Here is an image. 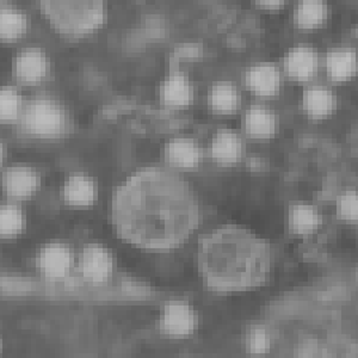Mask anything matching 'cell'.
Masks as SVG:
<instances>
[{
  "mask_svg": "<svg viewBox=\"0 0 358 358\" xmlns=\"http://www.w3.org/2000/svg\"><path fill=\"white\" fill-rule=\"evenodd\" d=\"M111 222L126 244L169 252L185 244L200 224L197 196L177 172L146 167L116 187Z\"/></svg>",
  "mask_w": 358,
  "mask_h": 358,
  "instance_id": "cell-1",
  "label": "cell"
},
{
  "mask_svg": "<svg viewBox=\"0 0 358 358\" xmlns=\"http://www.w3.org/2000/svg\"><path fill=\"white\" fill-rule=\"evenodd\" d=\"M273 268V248L241 226L216 228L201 238L197 268L212 293H246L264 285Z\"/></svg>",
  "mask_w": 358,
  "mask_h": 358,
  "instance_id": "cell-2",
  "label": "cell"
},
{
  "mask_svg": "<svg viewBox=\"0 0 358 358\" xmlns=\"http://www.w3.org/2000/svg\"><path fill=\"white\" fill-rule=\"evenodd\" d=\"M42 13L57 33L83 37L104 20V0H38Z\"/></svg>",
  "mask_w": 358,
  "mask_h": 358,
  "instance_id": "cell-3",
  "label": "cell"
},
{
  "mask_svg": "<svg viewBox=\"0 0 358 358\" xmlns=\"http://www.w3.org/2000/svg\"><path fill=\"white\" fill-rule=\"evenodd\" d=\"M20 127L25 135L33 138H59L66 131L67 118L57 102L49 98H36L25 106Z\"/></svg>",
  "mask_w": 358,
  "mask_h": 358,
  "instance_id": "cell-4",
  "label": "cell"
},
{
  "mask_svg": "<svg viewBox=\"0 0 358 358\" xmlns=\"http://www.w3.org/2000/svg\"><path fill=\"white\" fill-rule=\"evenodd\" d=\"M200 315L185 300L173 299L165 302L158 317V332L169 341H185L199 330Z\"/></svg>",
  "mask_w": 358,
  "mask_h": 358,
  "instance_id": "cell-5",
  "label": "cell"
},
{
  "mask_svg": "<svg viewBox=\"0 0 358 358\" xmlns=\"http://www.w3.org/2000/svg\"><path fill=\"white\" fill-rule=\"evenodd\" d=\"M78 273L87 283L104 285L114 273V257L103 245H85L78 261Z\"/></svg>",
  "mask_w": 358,
  "mask_h": 358,
  "instance_id": "cell-6",
  "label": "cell"
},
{
  "mask_svg": "<svg viewBox=\"0 0 358 358\" xmlns=\"http://www.w3.org/2000/svg\"><path fill=\"white\" fill-rule=\"evenodd\" d=\"M74 253L65 244L52 243L38 251L35 258L37 271L48 281H62L74 268Z\"/></svg>",
  "mask_w": 358,
  "mask_h": 358,
  "instance_id": "cell-7",
  "label": "cell"
},
{
  "mask_svg": "<svg viewBox=\"0 0 358 358\" xmlns=\"http://www.w3.org/2000/svg\"><path fill=\"white\" fill-rule=\"evenodd\" d=\"M285 73L294 82H310L317 69V55L310 45H299L288 50L283 59Z\"/></svg>",
  "mask_w": 358,
  "mask_h": 358,
  "instance_id": "cell-8",
  "label": "cell"
},
{
  "mask_svg": "<svg viewBox=\"0 0 358 358\" xmlns=\"http://www.w3.org/2000/svg\"><path fill=\"white\" fill-rule=\"evenodd\" d=\"M245 84L258 97H273L281 87V74L273 64L262 62L248 69Z\"/></svg>",
  "mask_w": 358,
  "mask_h": 358,
  "instance_id": "cell-9",
  "label": "cell"
},
{
  "mask_svg": "<svg viewBox=\"0 0 358 358\" xmlns=\"http://www.w3.org/2000/svg\"><path fill=\"white\" fill-rule=\"evenodd\" d=\"M47 76V57L38 48L24 49L15 62V77L22 85H36Z\"/></svg>",
  "mask_w": 358,
  "mask_h": 358,
  "instance_id": "cell-10",
  "label": "cell"
},
{
  "mask_svg": "<svg viewBox=\"0 0 358 358\" xmlns=\"http://www.w3.org/2000/svg\"><path fill=\"white\" fill-rule=\"evenodd\" d=\"M325 67L332 82H350L358 74V54L349 47L332 49L326 57Z\"/></svg>",
  "mask_w": 358,
  "mask_h": 358,
  "instance_id": "cell-11",
  "label": "cell"
},
{
  "mask_svg": "<svg viewBox=\"0 0 358 358\" xmlns=\"http://www.w3.org/2000/svg\"><path fill=\"white\" fill-rule=\"evenodd\" d=\"M245 145L236 131L220 129L210 145V155L221 166H233L244 157Z\"/></svg>",
  "mask_w": 358,
  "mask_h": 358,
  "instance_id": "cell-12",
  "label": "cell"
},
{
  "mask_svg": "<svg viewBox=\"0 0 358 358\" xmlns=\"http://www.w3.org/2000/svg\"><path fill=\"white\" fill-rule=\"evenodd\" d=\"M38 184L36 172L25 166H13L5 171L3 187L10 199L27 200L35 194Z\"/></svg>",
  "mask_w": 358,
  "mask_h": 358,
  "instance_id": "cell-13",
  "label": "cell"
},
{
  "mask_svg": "<svg viewBox=\"0 0 358 358\" xmlns=\"http://www.w3.org/2000/svg\"><path fill=\"white\" fill-rule=\"evenodd\" d=\"M302 110L314 121H322L334 114L337 101L334 92L324 86L307 87L302 94Z\"/></svg>",
  "mask_w": 358,
  "mask_h": 358,
  "instance_id": "cell-14",
  "label": "cell"
},
{
  "mask_svg": "<svg viewBox=\"0 0 358 358\" xmlns=\"http://www.w3.org/2000/svg\"><path fill=\"white\" fill-rule=\"evenodd\" d=\"M159 96L164 106L184 108L192 102V84L185 74L179 72L178 69H172L166 80L162 83Z\"/></svg>",
  "mask_w": 358,
  "mask_h": 358,
  "instance_id": "cell-15",
  "label": "cell"
},
{
  "mask_svg": "<svg viewBox=\"0 0 358 358\" xmlns=\"http://www.w3.org/2000/svg\"><path fill=\"white\" fill-rule=\"evenodd\" d=\"M165 159L173 169L194 170L201 162L200 146L192 138H173L165 148Z\"/></svg>",
  "mask_w": 358,
  "mask_h": 358,
  "instance_id": "cell-16",
  "label": "cell"
},
{
  "mask_svg": "<svg viewBox=\"0 0 358 358\" xmlns=\"http://www.w3.org/2000/svg\"><path fill=\"white\" fill-rule=\"evenodd\" d=\"M244 129L248 138L255 140L273 138L277 131L276 116L264 106H251L245 114Z\"/></svg>",
  "mask_w": 358,
  "mask_h": 358,
  "instance_id": "cell-17",
  "label": "cell"
},
{
  "mask_svg": "<svg viewBox=\"0 0 358 358\" xmlns=\"http://www.w3.org/2000/svg\"><path fill=\"white\" fill-rule=\"evenodd\" d=\"M327 17L329 6L324 0H300L294 8V24L305 31L322 28L327 21Z\"/></svg>",
  "mask_w": 358,
  "mask_h": 358,
  "instance_id": "cell-18",
  "label": "cell"
},
{
  "mask_svg": "<svg viewBox=\"0 0 358 358\" xmlns=\"http://www.w3.org/2000/svg\"><path fill=\"white\" fill-rule=\"evenodd\" d=\"M288 222L294 236H310L322 227V216L312 204L296 203L290 208Z\"/></svg>",
  "mask_w": 358,
  "mask_h": 358,
  "instance_id": "cell-19",
  "label": "cell"
},
{
  "mask_svg": "<svg viewBox=\"0 0 358 358\" xmlns=\"http://www.w3.org/2000/svg\"><path fill=\"white\" fill-rule=\"evenodd\" d=\"M96 199L94 180L84 175H73L64 185V200L67 206L76 208L91 207Z\"/></svg>",
  "mask_w": 358,
  "mask_h": 358,
  "instance_id": "cell-20",
  "label": "cell"
},
{
  "mask_svg": "<svg viewBox=\"0 0 358 358\" xmlns=\"http://www.w3.org/2000/svg\"><path fill=\"white\" fill-rule=\"evenodd\" d=\"M208 106L217 115L234 114L239 106V94L233 83H216L208 92Z\"/></svg>",
  "mask_w": 358,
  "mask_h": 358,
  "instance_id": "cell-21",
  "label": "cell"
},
{
  "mask_svg": "<svg viewBox=\"0 0 358 358\" xmlns=\"http://www.w3.org/2000/svg\"><path fill=\"white\" fill-rule=\"evenodd\" d=\"M273 332L268 326L263 324H255L250 326L245 334V350L255 357H261L268 354L273 349Z\"/></svg>",
  "mask_w": 358,
  "mask_h": 358,
  "instance_id": "cell-22",
  "label": "cell"
},
{
  "mask_svg": "<svg viewBox=\"0 0 358 358\" xmlns=\"http://www.w3.org/2000/svg\"><path fill=\"white\" fill-rule=\"evenodd\" d=\"M27 30L25 15L15 8H3L0 11V36L5 42L15 41Z\"/></svg>",
  "mask_w": 358,
  "mask_h": 358,
  "instance_id": "cell-23",
  "label": "cell"
},
{
  "mask_svg": "<svg viewBox=\"0 0 358 358\" xmlns=\"http://www.w3.org/2000/svg\"><path fill=\"white\" fill-rule=\"evenodd\" d=\"M25 228V216L21 209L13 206L6 204L1 207L0 210V236L4 239L15 238L20 236Z\"/></svg>",
  "mask_w": 358,
  "mask_h": 358,
  "instance_id": "cell-24",
  "label": "cell"
},
{
  "mask_svg": "<svg viewBox=\"0 0 358 358\" xmlns=\"http://www.w3.org/2000/svg\"><path fill=\"white\" fill-rule=\"evenodd\" d=\"M20 96L13 87H3L0 92V120L3 123L16 121L20 117Z\"/></svg>",
  "mask_w": 358,
  "mask_h": 358,
  "instance_id": "cell-25",
  "label": "cell"
},
{
  "mask_svg": "<svg viewBox=\"0 0 358 358\" xmlns=\"http://www.w3.org/2000/svg\"><path fill=\"white\" fill-rule=\"evenodd\" d=\"M337 214L343 221L358 224V192L346 190L337 201Z\"/></svg>",
  "mask_w": 358,
  "mask_h": 358,
  "instance_id": "cell-26",
  "label": "cell"
},
{
  "mask_svg": "<svg viewBox=\"0 0 358 358\" xmlns=\"http://www.w3.org/2000/svg\"><path fill=\"white\" fill-rule=\"evenodd\" d=\"M201 49L199 45H185L176 49L175 53L171 57V71L178 69V64L183 59H194L200 55Z\"/></svg>",
  "mask_w": 358,
  "mask_h": 358,
  "instance_id": "cell-27",
  "label": "cell"
},
{
  "mask_svg": "<svg viewBox=\"0 0 358 358\" xmlns=\"http://www.w3.org/2000/svg\"><path fill=\"white\" fill-rule=\"evenodd\" d=\"M256 4L264 10H278L285 4V0H256Z\"/></svg>",
  "mask_w": 358,
  "mask_h": 358,
  "instance_id": "cell-28",
  "label": "cell"
}]
</instances>
